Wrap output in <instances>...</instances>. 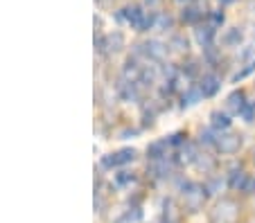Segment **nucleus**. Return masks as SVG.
Instances as JSON below:
<instances>
[{
    "label": "nucleus",
    "instance_id": "nucleus-1",
    "mask_svg": "<svg viewBox=\"0 0 255 223\" xmlns=\"http://www.w3.org/2000/svg\"><path fill=\"white\" fill-rule=\"evenodd\" d=\"M242 208L235 199H222L217 201L215 208L208 214V223H237L240 221Z\"/></svg>",
    "mask_w": 255,
    "mask_h": 223
},
{
    "label": "nucleus",
    "instance_id": "nucleus-2",
    "mask_svg": "<svg viewBox=\"0 0 255 223\" xmlns=\"http://www.w3.org/2000/svg\"><path fill=\"white\" fill-rule=\"evenodd\" d=\"M181 196H183V208L188 212L197 214L203 210V203H206V187L199 183H183L181 185Z\"/></svg>",
    "mask_w": 255,
    "mask_h": 223
},
{
    "label": "nucleus",
    "instance_id": "nucleus-3",
    "mask_svg": "<svg viewBox=\"0 0 255 223\" xmlns=\"http://www.w3.org/2000/svg\"><path fill=\"white\" fill-rule=\"evenodd\" d=\"M133 57L135 59L144 57L147 61H163L167 57V45H163L160 41H147L142 45H135Z\"/></svg>",
    "mask_w": 255,
    "mask_h": 223
},
{
    "label": "nucleus",
    "instance_id": "nucleus-4",
    "mask_svg": "<svg viewBox=\"0 0 255 223\" xmlns=\"http://www.w3.org/2000/svg\"><path fill=\"white\" fill-rule=\"evenodd\" d=\"M125 48V34L122 32H109L106 36L97 39V50L104 54H116Z\"/></svg>",
    "mask_w": 255,
    "mask_h": 223
},
{
    "label": "nucleus",
    "instance_id": "nucleus-5",
    "mask_svg": "<svg viewBox=\"0 0 255 223\" xmlns=\"http://www.w3.org/2000/svg\"><path fill=\"white\" fill-rule=\"evenodd\" d=\"M217 149L222 151V153H237V151L242 149V136H237V133H219L217 136Z\"/></svg>",
    "mask_w": 255,
    "mask_h": 223
},
{
    "label": "nucleus",
    "instance_id": "nucleus-6",
    "mask_svg": "<svg viewBox=\"0 0 255 223\" xmlns=\"http://www.w3.org/2000/svg\"><path fill=\"white\" fill-rule=\"evenodd\" d=\"M133 160H135V151L122 149V151H118V153H111V155H106V158H102V165L104 167H122V165L133 162Z\"/></svg>",
    "mask_w": 255,
    "mask_h": 223
},
{
    "label": "nucleus",
    "instance_id": "nucleus-7",
    "mask_svg": "<svg viewBox=\"0 0 255 223\" xmlns=\"http://www.w3.org/2000/svg\"><path fill=\"white\" fill-rule=\"evenodd\" d=\"M199 88H201L203 97H212V95H217L219 92V88H222V79L217 77V74H203V79L199 81Z\"/></svg>",
    "mask_w": 255,
    "mask_h": 223
},
{
    "label": "nucleus",
    "instance_id": "nucleus-8",
    "mask_svg": "<svg viewBox=\"0 0 255 223\" xmlns=\"http://www.w3.org/2000/svg\"><path fill=\"white\" fill-rule=\"evenodd\" d=\"M244 106H246V95H244V90H235V92H231V95H228V99H226L228 113H233V115H240Z\"/></svg>",
    "mask_w": 255,
    "mask_h": 223
},
{
    "label": "nucleus",
    "instance_id": "nucleus-9",
    "mask_svg": "<svg viewBox=\"0 0 255 223\" xmlns=\"http://www.w3.org/2000/svg\"><path fill=\"white\" fill-rule=\"evenodd\" d=\"M181 221V210L172 199L163 201V223H178Z\"/></svg>",
    "mask_w": 255,
    "mask_h": 223
},
{
    "label": "nucleus",
    "instance_id": "nucleus-10",
    "mask_svg": "<svg viewBox=\"0 0 255 223\" xmlns=\"http://www.w3.org/2000/svg\"><path fill=\"white\" fill-rule=\"evenodd\" d=\"M167 147H169V140H156L147 147V155L151 160H163V158H167Z\"/></svg>",
    "mask_w": 255,
    "mask_h": 223
},
{
    "label": "nucleus",
    "instance_id": "nucleus-11",
    "mask_svg": "<svg viewBox=\"0 0 255 223\" xmlns=\"http://www.w3.org/2000/svg\"><path fill=\"white\" fill-rule=\"evenodd\" d=\"M183 23H188V25H197L199 20L203 18V16H206V9H203L201 5H188L183 9Z\"/></svg>",
    "mask_w": 255,
    "mask_h": 223
},
{
    "label": "nucleus",
    "instance_id": "nucleus-12",
    "mask_svg": "<svg viewBox=\"0 0 255 223\" xmlns=\"http://www.w3.org/2000/svg\"><path fill=\"white\" fill-rule=\"evenodd\" d=\"M215 32L217 29L212 27V25H206V27H199L197 29V43L201 45V48H210L212 45V41H215Z\"/></svg>",
    "mask_w": 255,
    "mask_h": 223
},
{
    "label": "nucleus",
    "instance_id": "nucleus-13",
    "mask_svg": "<svg viewBox=\"0 0 255 223\" xmlns=\"http://www.w3.org/2000/svg\"><path fill=\"white\" fill-rule=\"evenodd\" d=\"M194 167H197L199 171H203V174H212V171H215V167H217V162H215V158H212V155L199 153L197 160H194Z\"/></svg>",
    "mask_w": 255,
    "mask_h": 223
},
{
    "label": "nucleus",
    "instance_id": "nucleus-14",
    "mask_svg": "<svg viewBox=\"0 0 255 223\" xmlns=\"http://www.w3.org/2000/svg\"><path fill=\"white\" fill-rule=\"evenodd\" d=\"M197 147L190 145V142H185V147L181 149V153H178V162H185V165H194V160H197Z\"/></svg>",
    "mask_w": 255,
    "mask_h": 223
},
{
    "label": "nucleus",
    "instance_id": "nucleus-15",
    "mask_svg": "<svg viewBox=\"0 0 255 223\" xmlns=\"http://www.w3.org/2000/svg\"><path fill=\"white\" fill-rule=\"evenodd\" d=\"M210 124H212V129H224V131H226L228 126H231V117H228V113L212 111L210 113Z\"/></svg>",
    "mask_w": 255,
    "mask_h": 223
},
{
    "label": "nucleus",
    "instance_id": "nucleus-16",
    "mask_svg": "<svg viewBox=\"0 0 255 223\" xmlns=\"http://www.w3.org/2000/svg\"><path fill=\"white\" fill-rule=\"evenodd\" d=\"M222 43L228 45V48H235V45L242 43V29L240 27H231L226 34L222 36Z\"/></svg>",
    "mask_w": 255,
    "mask_h": 223
},
{
    "label": "nucleus",
    "instance_id": "nucleus-17",
    "mask_svg": "<svg viewBox=\"0 0 255 223\" xmlns=\"http://www.w3.org/2000/svg\"><path fill=\"white\" fill-rule=\"evenodd\" d=\"M203 97V92L199 86H190L188 92H183V106H194L199 99Z\"/></svg>",
    "mask_w": 255,
    "mask_h": 223
},
{
    "label": "nucleus",
    "instance_id": "nucleus-18",
    "mask_svg": "<svg viewBox=\"0 0 255 223\" xmlns=\"http://www.w3.org/2000/svg\"><path fill=\"white\" fill-rule=\"evenodd\" d=\"M169 48H174L176 52H188L190 43H188V39H185L183 34H174L172 41H169Z\"/></svg>",
    "mask_w": 255,
    "mask_h": 223
},
{
    "label": "nucleus",
    "instance_id": "nucleus-19",
    "mask_svg": "<svg viewBox=\"0 0 255 223\" xmlns=\"http://www.w3.org/2000/svg\"><path fill=\"white\" fill-rule=\"evenodd\" d=\"M222 185H224L222 176H210V178L206 180V185H203V187H206L208 194H217V192L222 189Z\"/></svg>",
    "mask_w": 255,
    "mask_h": 223
},
{
    "label": "nucleus",
    "instance_id": "nucleus-20",
    "mask_svg": "<svg viewBox=\"0 0 255 223\" xmlns=\"http://www.w3.org/2000/svg\"><path fill=\"white\" fill-rule=\"evenodd\" d=\"M253 70H255V61H249V63H246V66H244V68L240 70V73H235V74H233V81H240V79L249 77V74L253 73Z\"/></svg>",
    "mask_w": 255,
    "mask_h": 223
},
{
    "label": "nucleus",
    "instance_id": "nucleus-21",
    "mask_svg": "<svg viewBox=\"0 0 255 223\" xmlns=\"http://www.w3.org/2000/svg\"><path fill=\"white\" fill-rule=\"evenodd\" d=\"M135 180L133 174H129V171H120V174H116V183L120 185V187H125V185H131Z\"/></svg>",
    "mask_w": 255,
    "mask_h": 223
},
{
    "label": "nucleus",
    "instance_id": "nucleus-22",
    "mask_svg": "<svg viewBox=\"0 0 255 223\" xmlns=\"http://www.w3.org/2000/svg\"><path fill=\"white\" fill-rule=\"evenodd\" d=\"M240 115L244 117L246 122H253V120H255V102H246V106L242 108Z\"/></svg>",
    "mask_w": 255,
    "mask_h": 223
},
{
    "label": "nucleus",
    "instance_id": "nucleus-23",
    "mask_svg": "<svg viewBox=\"0 0 255 223\" xmlns=\"http://www.w3.org/2000/svg\"><path fill=\"white\" fill-rule=\"evenodd\" d=\"M240 189L244 192V194H255V176H246Z\"/></svg>",
    "mask_w": 255,
    "mask_h": 223
},
{
    "label": "nucleus",
    "instance_id": "nucleus-24",
    "mask_svg": "<svg viewBox=\"0 0 255 223\" xmlns=\"http://www.w3.org/2000/svg\"><path fill=\"white\" fill-rule=\"evenodd\" d=\"M224 20H226V16H224L222 11H210V25H212V27L224 25Z\"/></svg>",
    "mask_w": 255,
    "mask_h": 223
},
{
    "label": "nucleus",
    "instance_id": "nucleus-25",
    "mask_svg": "<svg viewBox=\"0 0 255 223\" xmlns=\"http://www.w3.org/2000/svg\"><path fill=\"white\" fill-rule=\"evenodd\" d=\"M167 27H172V18L169 16H158L156 18V29H167Z\"/></svg>",
    "mask_w": 255,
    "mask_h": 223
},
{
    "label": "nucleus",
    "instance_id": "nucleus-26",
    "mask_svg": "<svg viewBox=\"0 0 255 223\" xmlns=\"http://www.w3.org/2000/svg\"><path fill=\"white\" fill-rule=\"evenodd\" d=\"M201 142H203V145H210V147H215V145H217V138H215V133H212V131H203V133H201Z\"/></svg>",
    "mask_w": 255,
    "mask_h": 223
},
{
    "label": "nucleus",
    "instance_id": "nucleus-27",
    "mask_svg": "<svg viewBox=\"0 0 255 223\" xmlns=\"http://www.w3.org/2000/svg\"><path fill=\"white\" fill-rule=\"evenodd\" d=\"M147 5H149V11H151V7H158L160 5V0H144Z\"/></svg>",
    "mask_w": 255,
    "mask_h": 223
},
{
    "label": "nucleus",
    "instance_id": "nucleus-28",
    "mask_svg": "<svg viewBox=\"0 0 255 223\" xmlns=\"http://www.w3.org/2000/svg\"><path fill=\"white\" fill-rule=\"evenodd\" d=\"M222 5H231V2H235V0H219Z\"/></svg>",
    "mask_w": 255,
    "mask_h": 223
},
{
    "label": "nucleus",
    "instance_id": "nucleus-29",
    "mask_svg": "<svg viewBox=\"0 0 255 223\" xmlns=\"http://www.w3.org/2000/svg\"><path fill=\"white\" fill-rule=\"evenodd\" d=\"M178 2H183V0H178ZM185 2H188V0H185Z\"/></svg>",
    "mask_w": 255,
    "mask_h": 223
}]
</instances>
